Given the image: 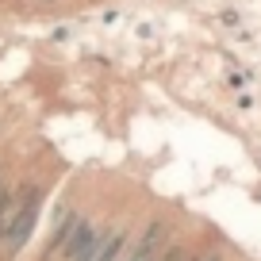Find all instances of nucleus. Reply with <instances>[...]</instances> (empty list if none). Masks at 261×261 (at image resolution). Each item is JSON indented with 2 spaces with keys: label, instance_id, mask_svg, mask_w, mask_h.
Segmentation results:
<instances>
[{
  "label": "nucleus",
  "instance_id": "obj_1",
  "mask_svg": "<svg viewBox=\"0 0 261 261\" xmlns=\"http://www.w3.org/2000/svg\"><path fill=\"white\" fill-rule=\"evenodd\" d=\"M42 196H46V192H42L39 185H27V192H23V204H19L16 219H12L8 234H4V242H0L4 257H16V253L23 250L27 242H31V234H35V223H39V212H42Z\"/></svg>",
  "mask_w": 261,
  "mask_h": 261
},
{
  "label": "nucleus",
  "instance_id": "obj_2",
  "mask_svg": "<svg viewBox=\"0 0 261 261\" xmlns=\"http://www.w3.org/2000/svg\"><path fill=\"white\" fill-rule=\"evenodd\" d=\"M108 223H100L96 215H81V223H77V230L69 234V242L62 246V253H58L54 261H85L92 250L100 246V238H104Z\"/></svg>",
  "mask_w": 261,
  "mask_h": 261
},
{
  "label": "nucleus",
  "instance_id": "obj_3",
  "mask_svg": "<svg viewBox=\"0 0 261 261\" xmlns=\"http://www.w3.org/2000/svg\"><path fill=\"white\" fill-rule=\"evenodd\" d=\"M81 207H62L58 212V219H54V227H50V238H46V246H42V261H54L58 253H62V246L69 242V234L77 230V223H81Z\"/></svg>",
  "mask_w": 261,
  "mask_h": 261
},
{
  "label": "nucleus",
  "instance_id": "obj_4",
  "mask_svg": "<svg viewBox=\"0 0 261 261\" xmlns=\"http://www.w3.org/2000/svg\"><path fill=\"white\" fill-rule=\"evenodd\" d=\"M130 238H135V234H130L127 223H112V227L104 230V238H100V246H96L85 261H119L123 253H127Z\"/></svg>",
  "mask_w": 261,
  "mask_h": 261
},
{
  "label": "nucleus",
  "instance_id": "obj_5",
  "mask_svg": "<svg viewBox=\"0 0 261 261\" xmlns=\"http://www.w3.org/2000/svg\"><path fill=\"white\" fill-rule=\"evenodd\" d=\"M23 192H27V185H4V192H0V242H4V234H8L19 204H23Z\"/></svg>",
  "mask_w": 261,
  "mask_h": 261
},
{
  "label": "nucleus",
  "instance_id": "obj_6",
  "mask_svg": "<svg viewBox=\"0 0 261 261\" xmlns=\"http://www.w3.org/2000/svg\"><path fill=\"white\" fill-rule=\"evenodd\" d=\"M4 185H8V177H4V169H0V192H4Z\"/></svg>",
  "mask_w": 261,
  "mask_h": 261
}]
</instances>
